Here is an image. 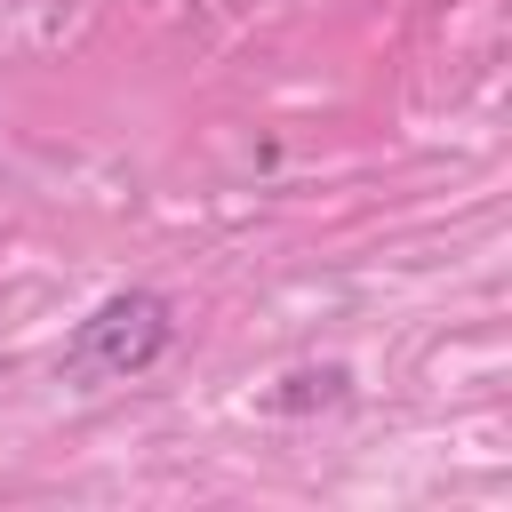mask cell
Wrapping results in <instances>:
<instances>
[{
	"label": "cell",
	"mask_w": 512,
	"mask_h": 512,
	"mask_svg": "<svg viewBox=\"0 0 512 512\" xmlns=\"http://www.w3.org/2000/svg\"><path fill=\"white\" fill-rule=\"evenodd\" d=\"M176 344V312L160 288H120L104 296L72 344H64V384H120V376H144L160 352Z\"/></svg>",
	"instance_id": "obj_1"
}]
</instances>
